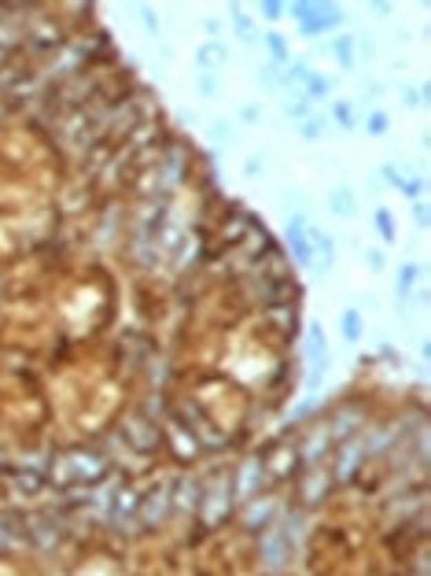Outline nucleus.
<instances>
[{
	"mask_svg": "<svg viewBox=\"0 0 431 576\" xmlns=\"http://www.w3.org/2000/svg\"><path fill=\"white\" fill-rule=\"evenodd\" d=\"M232 477L225 473H214L207 484H199V503H196V510H199V517H203V525L207 528H214V525H221L225 517L232 514Z\"/></svg>",
	"mask_w": 431,
	"mask_h": 576,
	"instance_id": "nucleus-1",
	"label": "nucleus"
},
{
	"mask_svg": "<svg viewBox=\"0 0 431 576\" xmlns=\"http://www.w3.org/2000/svg\"><path fill=\"white\" fill-rule=\"evenodd\" d=\"M174 425L199 447V451H203V447H207V451H221V447H229V436L214 432V425L199 414L196 403H177V407H174Z\"/></svg>",
	"mask_w": 431,
	"mask_h": 576,
	"instance_id": "nucleus-2",
	"label": "nucleus"
},
{
	"mask_svg": "<svg viewBox=\"0 0 431 576\" xmlns=\"http://www.w3.org/2000/svg\"><path fill=\"white\" fill-rule=\"evenodd\" d=\"M258 561L269 573L288 569V561H292V536H288L284 525H269L262 532V539H258Z\"/></svg>",
	"mask_w": 431,
	"mask_h": 576,
	"instance_id": "nucleus-3",
	"label": "nucleus"
},
{
	"mask_svg": "<svg viewBox=\"0 0 431 576\" xmlns=\"http://www.w3.org/2000/svg\"><path fill=\"white\" fill-rule=\"evenodd\" d=\"M170 492H174L170 484H155L152 492L140 495V503H137V525H144V528L163 525V521L170 517V510H174V503H170Z\"/></svg>",
	"mask_w": 431,
	"mask_h": 576,
	"instance_id": "nucleus-4",
	"label": "nucleus"
},
{
	"mask_svg": "<svg viewBox=\"0 0 431 576\" xmlns=\"http://www.w3.org/2000/svg\"><path fill=\"white\" fill-rule=\"evenodd\" d=\"M188 174V152L181 144H170V152L155 163V181H159V192H170L177 189Z\"/></svg>",
	"mask_w": 431,
	"mask_h": 576,
	"instance_id": "nucleus-5",
	"label": "nucleus"
},
{
	"mask_svg": "<svg viewBox=\"0 0 431 576\" xmlns=\"http://www.w3.org/2000/svg\"><path fill=\"white\" fill-rule=\"evenodd\" d=\"M365 440H358V436H350L347 443L339 447V454H336V465H332V480L336 484H350L354 477H358V469L365 465Z\"/></svg>",
	"mask_w": 431,
	"mask_h": 576,
	"instance_id": "nucleus-6",
	"label": "nucleus"
},
{
	"mask_svg": "<svg viewBox=\"0 0 431 576\" xmlns=\"http://www.w3.org/2000/svg\"><path fill=\"white\" fill-rule=\"evenodd\" d=\"M262 480H265V462L258 454L247 458V462L240 465V473H236V480H232V503H247V499H254L258 488H262Z\"/></svg>",
	"mask_w": 431,
	"mask_h": 576,
	"instance_id": "nucleus-7",
	"label": "nucleus"
},
{
	"mask_svg": "<svg viewBox=\"0 0 431 576\" xmlns=\"http://www.w3.org/2000/svg\"><path fill=\"white\" fill-rule=\"evenodd\" d=\"M188 226L185 222H181L177 215H163V222H159V229H155V248H159V255H163V259H170V255H174L181 244H185V237H188Z\"/></svg>",
	"mask_w": 431,
	"mask_h": 576,
	"instance_id": "nucleus-8",
	"label": "nucleus"
},
{
	"mask_svg": "<svg viewBox=\"0 0 431 576\" xmlns=\"http://www.w3.org/2000/svg\"><path fill=\"white\" fill-rule=\"evenodd\" d=\"M122 436L137 447V451H155V447L163 443V432H159L155 425L144 418V414H133V418L122 425Z\"/></svg>",
	"mask_w": 431,
	"mask_h": 576,
	"instance_id": "nucleus-9",
	"label": "nucleus"
},
{
	"mask_svg": "<svg viewBox=\"0 0 431 576\" xmlns=\"http://www.w3.org/2000/svg\"><path fill=\"white\" fill-rule=\"evenodd\" d=\"M332 447H336V440H332L328 425H321V429H310L306 432L303 447H295V451H299V462H303V465H317V462H325V458H328Z\"/></svg>",
	"mask_w": 431,
	"mask_h": 576,
	"instance_id": "nucleus-10",
	"label": "nucleus"
},
{
	"mask_svg": "<svg viewBox=\"0 0 431 576\" xmlns=\"http://www.w3.org/2000/svg\"><path fill=\"white\" fill-rule=\"evenodd\" d=\"M196 63L203 67V74H218L225 63H229V45L218 37H210V41H203V45L196 48Z\"/></svg>",
	"mask_w": 431,
	"mask_h": 576,
	"instance_id": "nucleus-11",
	"label": "nucleus"
},
{
	"mask_svg": "<svg viewBox=\"0 0 431 576\" xmlns=\"http://www.w3.org/2000/svg\"><path fill=\"white\" fill-rule=\"evenodd\" d=\"M129 259H133V266H140V270H155V266L163 262V255H159L152 237H129Z\"/></svg>",
	"mask_w": 431,
	"mask_h": 576,
	"instance_id": "nucleus-12",
	"label": "nucleus"
},
{
	"mask_svg": "<svg viewBox=\"0 0 431 576\" xmlns=\"http://www.w3.org/2000/svg\"><path fill=\"white\" fill-rule=\"evenodd\" d=\"M306 355H310V362H314V381H321V373H325V366H328V340H325V329L321 325H310Z\"/></svg>",
	"mask_w": 431,
	"mask_h": 576,
	"instance_id": "nucleus-13",
	"label": "nucleus"
},
{
	"mask_svg": "<svg viewBox=\"0 0 431 576\" xmlns=\"http://www.w3.org/2000/svg\"><path fill=\"white\" fill-rule=\"evenodd\" d=\"M343 23V12H339V8L336 4H321V12L314 15V19H306V23H299V26H303V34L306 37H314V34H328V30H336Z\"/></svg>",
	"mask_w": 431,
	"mask_h": 576,
	"instance_id": "nucleus-14",
	"label": "nucleus"
},
{
	"mask_svg": "<svg viewBox=\"0 0 431 576\" xmlns=\"http://www.w3.org/2000/svg\"><path fill=\"white\" fill-rule=\"evenodd\" d=\"M269 514H277V499H262V506H251V510H243V528L247 532H265L269 525H273V517Z\"/></svg>",
	"mask_w": 431,
	"mask_h": 576,
	"instance_id": "nucleus-15",
	"label": "nucleus"
},
{
	"mask_svg": "<svg viewBox=\"0 0 431 576\" xmlns=\"http://www.w3.org/2000/svg\"><path fill=\"white\" fill-rule=\"evenodd\" d=\"M361 425H365V414H361L358 407H354V410H343L339 418L328 425V432H332V440H350V436L358 432Z\"/></svg>",
	"mask_w": 431,
	"mask_h": 576,
	"instance_id": "nucleus-16",
	"label": "nucleus"
},
{
	"mask_svg": "<svg viewBox=\"0 0 431 576\" xmlns=\"http://www.w3.org/2000/svg\"><path fill=\"white\" fill-rule=\"evenodd\" d=\"M328 207H332L336 218H354L358 215V200H354L350 189H332L328 192Z\"/></svg>",
	"mask_w": 431,
	"mask_h": 576,
	"instance_id": "nucleus-17",
	"label": "nucleus"
},
{
	"mask_svg": "<svg viewBox=\"0 0 431 576\" xmlns=\"http://www.w3.org/2000/svg\"><path fill=\"white\" fill-rule=\"evenodd\" d=\"M417 277H420V266H417V262H402V266H398V281H394L398 303H405V300H409V292H413Z\"/></svg>",
	"mask_w": 431,
	"mask_h": 576,
	"instance_id": "nucleus-18",
	"label": "nucleus"
},
{
	"mask_svg": "<svg viewBox=\"0 0 431 576\" xmlns=\"http://www.w3.org/2000/svg\"><path fill=\"white\" fill-rule=\"evenodd\" d=\"M306 78H310V67H306V63L303 59H288L284 63V74H280V85H292V89H303V85H306Z\"/></svg>",
	"mask_w": 431,
	"mask_h": 576,
	"instance_id": "nucleus-19",
	"label": "nucleus"
},
{
	"mask_svg": "<svg viewBox=\"0 0 431 576\" xmlns=\"http://www.w3.org/2000/svg\"><path fill=\"white\" fill-rule=\"evenodd\" d=\"M339 329H343V336L350 340V344H358L361 333H365V322H361V311H354V307H347L339 318Z\"/></svg>",
	"mask_w": 431,
	"mask_h": 576,
	"instance_id": "nucleus-20",
	"label": "nucleus"
},
{
	"mask_svg": "<svg viewBox=\"0 0 431 576\" xmlns=\"http://www.w3.org/2000/svg\"><path fill=\"white\" fill-rule=\"evenodd\" d=\"M325 492H328V477H314L310 473L306 480H303V503L306 506H314V503H321V499H325Z\"/></svg>",
	"mask_w": 431,
	"mask_h": 576,
	"instance_id": "nucleus-21",
	"label": "nucleus"
},
{
	"mask_svg": "<svg viewBox=\"0 0 431 576\" xmlns=\"http://www.w3.org/2000/svg\"><path fill=\"white\" fill-rule=\"evenodd\" d=\"M332 56H336L339 67L354 70V63H358V52H354V37H336V41H332Z\"/></svg>",
	"mask_w": 431,
	"mask_h": 576,
	"instance_id": "nucleus-22",
	"label": "nucleus"
},
{
	"mask_svg": "<svg viewBox=\"0 0 431 576\" xmlns=\"http://www.w3.org/2000/svg\"><path fill=\"white\" fill-rule=\"evenodd\" d=\"M372 226L376 233L383 237V244H394L398 240V229H394V215L387 207H376V215H372Z\"/></svg>",
	"mask_w": 431,
	"mask_h": 576,
	"instance_id": "nucleus-23",
	"label": "nucleus"
},
{
	"mask_svg": "<svg viewBox=\"0 0 431 576\" xmlns=\"http://www.w3.org/2000/svg\"><path fill=\"white\" fill-rule=\"evenodd\" d=\"M332 119H336V126H343V130H354V126H358V108H354L350 100H336L332 104Z\"/></svg>",
	"mask_w": 431,
	"mask_h": 576,
	"instance_id": "nucleus-24",
	"label": "nucleus"
},
{
	"mask_svg": "<svg viewBox=\"0 0 431 576\" xmlns=\"http://www.w3.org/2000/svg\"><path fill=\"white\" fill-rule=\"evenodd\" d=\"M332 93V81L325 78V74H314L310 70V78H306V85H303V96L306 100H321V96H328Z\"/></svg>",
	"mask_w": 431,
	"mask_h": 576,
	"instance_id": "nucleus-25",
	"label": "nucleus"
},
{
	"mask_svg": "<svg viewBox=\"0 0 431 576\" xmlns=\"http://www.w3.org/2000/svg\"><path fill=\"white\" fill-rule=\"evenodd\" d=\"M310 104H314V100H306V96L299 93V96H292V100L284 104V115H288V119H295V122H303V119H310V115H314V108H310Z\"/></svg>",
	"mask_w": 431,
	"mask_h": 576,
	"instance_id": "nucleus-26",
	"label": "nucleus"
},
{
	"mask_svg": "<svg viewBox=\"0 0 431 576\" xmlns=\"http://www.w3.org/2000/svg\"><path fill=\"white\" fill-rule=\"evenodd\" d=\"M265 48H269V56H273V67H277V63H288V59H292V52H288V41L280 37V34H265Z\"/></svg>",
	"mask_w": 431,
	"mask_h": 576,
	"instance_id": "nucleus-27",
	"label": "nucleus"
},
{
	"mask_svg": "<svg viewBox=\"0 0 431 576\" xmlns=\"http://www.w3.org/2000/svg\"><path fill=\"white\" fill-rule=\"evenodd\" d=\"M365 130H369V137H383L387 130H391V115H387V111H372L369 119H365Z\"/></svg>",
	"mask_w": 431,
	"mask_h": 576,
	"instance_id": "nucleus-28",
	"label": "nucleus"
},
{
	"mask_svg": "<svg viewBox=\"0 0 431 576\" xmlns=\"http://www.w3.org/2000/svg\"><path fill=\"white\" fill-rule=\"evenodd\" d=\"M321 133H325V119H317V115H310V119L299 122V137H303V141H317Z\"/></svg>",
	"mask_w": 431,
	"mask_h": 576,
	"instance_id": "nucleus-29",
	"label": "nucleus"
},
{
	"mask_svg": "<svg viewBox=\"0 0 431 576\" xmlns=\"http://www.w3.org/2000/svg\"><path fill=\"white\" fill-rule=\"evenodd\" d=\"M232 26H236V34H240L243 41H254V23H251V15L240 12V8H232Z\"/></svg>",
	"mask_w": 431,
	"mask_h": 576,
	"instance_id": "nucleus-30",
	"label": "nucleus"
},
{
	"mask_svg": "<svg viewBox=\"0 0 431 576\" xmlns=\"http://www.w3.org/2000/svg\"><path fill=\"white\" fill-rule=\"evenodd\" d=\"M424 185H428L424 177H402V181H398V189H402V196H409V200H420V192H424Z\"/></svg>",
	"mask_w": 431,
	"mask_h": 576,
	"instance_id": "nucleus-31",
	"label": "nucleus"
},
{
	"mask_svg": "<svg viewBox=\"0 0 431 576\" xmlns=\"http://www.w3.org/2000/svg\"><path fill=\"white\" fill-rule=\"evenodd\" d=\"M288 12H292L299 23H306V19H314L321 12V4H310V0H306V4H288Z\"/></svg>",
	"mask_w": 431,
	"mask_h": 576,
	"instance_id": "nucleus-32",
	"label": "nucleus"
},
{
	"mask_svg": "<svg viewBox=\"0 0 431 576\" xmlns=\"http://www.w3.org/2000/svg\"><path fill=\"white\" fill-rule=\"evenodd\" d=\"M210 137H214L218 144H225V141L232 137V126L225 122V119H214V122H210Z\"/></svg>",
	"mask_w": 431,
	"mask_h": 576,
	"instance_id": "nucleus-33",
	"label": "nucleus"
},
{
	"mask_svg": "<svg viewBox=\"0 0 431 576\" xmlns=\"http://www.w3.org/2000/svg\"><path fill=\"white\" fill-rule=\"evenodd\" d=\"M405 104L409 108H424V100H428V85H420V89H405Z\"/></svg>",
	"mask_w": 431,
	"mask_h": 576,
	"instance_id": "nucleus-34",
	"label": "nucleus"
},
{
	"mask_svg": "<svg viewBox=\"0 0 431 576\" xmlns=\"http://www.w3.org/2000/svg\"><path fill=\"white\" fill-rule=\"evenodd\" d=\"M284 12H288V4H277V0H265V4H262V15L269 19V23H277V19H284Z\"/></svg>",
	"mask_w": 431,
	"mask_h": 576,
	"instance_id": "nucleus-35",
	"label": "nucleus"
},
{
	"mask_svg": "<svg viewBox=\"0 0 431 576\" xmlns=\"http://www.w3.org/2000/svg\"><path fill=\"white\" fill-rule=\"evenodd\" d=\"M258 81H262L265 89H277V85H280V81H277V67H273V63H265V67L258 70Z\"/></svg>",
	"mask_w": 431,
	"mask_h": 576,
	"instance_id": "nucleus-36",
	"label": "nucleus"
},
{
	"mask_svg": "<svg viewBox=\"0 0 431 576\" xmlns=\"http://www.w3.org/2000/svg\"><path fill=\"white\" fill-rule=\"evenodd\" d=\"M199 93H203V96H214V93H218V74H199Z\"/></svg>",
	"mask_w": 431,
	"mask_h": 576,
	"instance_id": "nucleus-37",
	"label": "nucleus"
},
{
	"mask_svg": "<svg viewBox=\"0 0 431 576\" xmlns=\"http://www.w3.org/2000/svg\"><path fill=\"white\" fill-rule=\"evenodd\" d=\"M258 119H262V108H258V104H243V108H240V122L251 126V122H258Z\"/></svg>",
	"mask_w": 431,
	"mask_h": 576,
	"instance_id": "nucleus-38",
	"label": "nucleus"
},
{
	"mask_svg": "<svg viewBox=\"0 0 431 576\" xmlns=\"http://www.w3.org/2000/svg\"><path fill=\"white\" fill-rule=\"evenodd\" d=\"M365 262H369V266H372V270H376V273H380V270H383V266H387V259H383V251H376V248H369V251H365Z\"/></svg>",
	"mask_w": 431,
	"mask_h": 576,
	"instance_id": "nucleus-39",
	"label": "nucleus"
},
{
	"mask_svg": "<svg viewBox=\"0 0 431 576\" xmlns=\"http://www.w3.org/2000/svg\"><path fill=\"white\" fill-rule=\"evenodd\" d=\"M243 177H262V159H258V155H251L243 163Z\"/></svg>",
	"mask_w": 431,
	"mask_h": 576,
	"instance_id": "nucleus-40",
	"label": "nucleus"
},
{
	"mask_svg": "<svg viewBox=\"0 0 431 576\" xmlns=\"http://www.w3.org/2000/svg\"><path fill=\"white\" fill-rule=\"evenodd\" d=\"M140 19H144V26L152 30V34L159 30V19H155V12H152V8H140Z\"/></svg>",
	"mask_w": 431,
	"mask_h": 576,
	"instance_id": "nucleus-41",
	"label": "nucleus"
},
{
	"mask_svg": "<svg viewBox=\"0 0 431 576\" xmlns=\"http://www.w3.org/2000/svg\"><path fill=\"white\" fill-rule=\"evenodd\" d=\"M413 215H417V226L424 229V226H428V204H417V211H413Z\"/></svg>",
	"mask_w": 431,
	"mask_h": 576,
	"instance_id": "nucleus-42",
	"label": "nucleus"
},
{
	"mask_svg": "<svg viewBox=\"0 0 431 576\" xmlns=\"http://www.w3.org/2000/svg\"><path fill=\"white\" fill-rule=\"evenodd\" d=\"M383 177H387V181H394V185H398V181H402V177H398V170H394L391 163H387V166H383Z\"/></svg>",
	"mask_w": 431,
	"mask_h": 576,
	"instance_id": "nucleus-43",
	"label": "nucleus"
},
{
	"mask_svg": "<svg viewBox=\"0 0 431 576\" xmlns=\"http://www.w3.org/2000/svg\"><path fill=\"white\" fill-rule=\"evenodd\" d=\"M369 12L372 15H387V12H391V4H369Z\"/></svg>",
	"mask_w": 431,
	"mask_h": 576,
	"instance_id": "nucleus-44",
	"label": "nucleus"
}]
</instances>
